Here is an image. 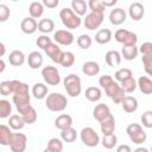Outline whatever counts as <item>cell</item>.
Here are the masks:
<instances>
[{
  "instance_id": "obj_1",
  "label": "cell",
  "mask_w": 152,
  "mask_h": 152,
  "mask_svg": "<svg viewBox=\"0 0 152 152\" xmlns=\"http://www.w3.org/2000/svg\"><path fill=\"white\" fill-rule=\"evenodd\" d=\"M68 100L61 93H51L45 99V106L51 112H62L66 108Z\"/></svg>"
},
{
  "instance_id": "obj_2",
  "label": "cell",
  "mask_w": 152,
  "mask_h": 152,
  "mask_svg": "<svg viewBox=\"0 0 152 152\" xmlns=\"http://www.w3.org/2000/svg\"><path fill=\"white\" fill-rule=\"evenodd\" d=\"M59 18H61L63 25L66 28H70V30H74V28L80 27V25L82 23L81 18L77 14H75L71 8H68V7H64V8L61 10Z\"/></svg>"
},
{
  "instance_id": "obj_3",
  "label": "cell",
  "mask_w": 152,
  "mask_h": 152,
  "mask_svg": "<svg viewBox=\"0 0 152 152\" xmlns=\"http://www.w3.org/2000/svg\"><path fill=\"white\" fill-rule=\"evenodd\" d=\"M63 84L68 95H70L71 97H77L82 91L81 78L75 74H70L65 76V78L63 80Z\"/></svg>"
},
{
  "instance_id": "obj_4",
  "label": "cell",
  "mask_w": 152,
  "mask_h": 152,
  "mask_svg": "<svg viewBox=\"0 0 152 152\" xmlns=\"http://www.w3.org/2000/svg\"><path fill=\"white\" fill-rule=\"evenodd\" d=\"M126 133L132 142L134 144H142L147 139L146 132L142 129V127L139 124H129L126 128Z\"/></svg>"
},
{
  "instance_id": "obj_5",
  "label": "cell",
  "mask_w": 152,
  "mask_h": 152,
  "mask_svg": "<svg viewBox=\"0 0 152 152\" xmlns=\"http://www.w3.org/2000/svg\"><path fill=\"white\" fill-rule=\"evenodd\" d=\"M114 38L118 43L122 44L124 46H131V45H135L138 42V37L134 32H131L125 28H119L115 31L114 33Z\"/></svg>"
},
{
  "instance_id": "obj_6",
  "label": "cell",
  "mask_w": 152,
  "mask_h": 152,
  "mask_svg": "<svg viewBox=\"0 0 152 152\" xmlns=\"http://www.w3.org/2000/svg\"><path fill=\"white\" fill-rule=\"evenodd\" d=\"M80 138H81L82 142L86 146H88V147H95L100 142L99 134L91 127H84V128H82V131L80 132Z\"/></svg>"
},
{
  "instance_id": "obj_7",
  "label": "cell",
  "mask_w": 152,
  "mask_h": 152,
  "mask_svg": "<svg viewBox=\"0 0 152 152\" xmlns=\"http://www.w3.org/2000/svg\"><path fill=\"white\" fill-rule=\"evenodd\" d=\"M30 100H31V97H30V91H28V89L18 91V93L13 94V96H12V101H13V103L15 104L17 110H18L19 113H21L24 109H26L28 106H31V104H30Z\"/></svg>"
},
{
  "instance_id": "obj_8",
  "label": "cell",
  "mask_w": 152,
  "mask_h": 152,
  "mask_svg": "<svg viewBox=\"0 0 152 152\" xmlns=\"http://www.w3.org/2000/svg\"><path fill=\"white\" fill-rule=\"evenodd\" d=\"M104 91H106V95L109 96L112 99V101L116 104L121 103V101L124 100V97L126 96V93L121 89L120 84L115 81H113L107 88H104Z\"/></svg>"
},
{
  "instance_id": "obj_9",
  "label": "cell",
  "mask_w": 152,
  "mask_h": 152,
  "mask_svg": "<svg viewBox=\"0 0 152 152\" xmlns=\"http://www.w3.org/2000/svg\"><path fill=\"white\" fill-rule=\"evenodd\" d=\"M42 76H43L44 82L49 86H58L61 82L59 71L55 66H50V65L44 66L42 70Z\"/></svg>"
},
{
  "instance_id": "obj_10",
  "label": "cell",
  "mask_w": 152,
  "mask_h": 152,
  "mask_svg": "<svg viewBox=\"0 0 152 152\" xmlns=\"http://www.w3.org/2000/svg\"><path fill=\"white\" fill-rule=\"evenodd\" d=\"M27 145V138L24 133H13L10 144L12 152H25Z\"/></svg>"
},
{
  "instance_id": "obj_11",
  "label": "cell",
  "mask_w": 152,
  "mask_h": 152,
  "mask_svg": "<svg viewBox=\"0 0 152 152\" xmlns=\"http://www.w3.org/2000/svg\"><path fill=\"white\" fill-rule=\"evenodd\" d=\"M103 14L101 13H94V12H90L86 15L84 18V21H83V25L88 30H95V28H99L100 25L103 23Z\"/></svg>"
},
{
  "instance_id": "obj_12",
  "label": "cell",
  "mask_w": 152,
  "mask_h": 152,
  "mask_svg": "<svg viewBox=\"0 0 152 152\" xmlns=\"http://www.w3.org/2000/svg\"><path fill=\"white\" fill-rule=\"evenodd\" d=\"M93 116H94V119L97 120L99 122H102V121L109 119V118L113 116V115H112L110 109H109V107H108L107 104H104V103H99V104L95 106V108H94V110H93Z\"/></svg>"
},
{
  "instance_id": "obj_13",
  "label": "cell",
  "mask_w": 152,
  "mask_h": 152,
  "mask_svg": "<svg viewBox=\"0 0 152 152\" xmlns=\"http://www.w3.org/2000/svg\"><path fill=\"white\" fill-rule=\"evenodd\" d=\"M53 39L57 44L70 45L74 43V34L68 30H57L53 34Z\"/></svg>"
},
{
  "instance_id": "obj_14",
  "label": "cell",
  "mask_w": 152,
  "mask_h": 152,
  "mask_svg": "<svg viewBox=\"0 0 152 152\" xmlns=\"http://www.w3.org/2000/svg\"><path fill=\"white\" fill-rule=\"evenodd\" d=\"M45 53L48 55V57H50V59L55 63H58L59 64V61H61V57H62V53L63 51L61 50V48L56 44V43H50L48 45V48L44 50Z\"/></svg>"
},
{
  "instance_id": "obj_15",
  "label": "cell",
  "mask_w": 152,
  "mask_h": 152,
  "mask_svg": "<svg viewBox=\"0 0 152 152\" xmlns=\"http://www.w3.org/2000/svg\"><path fill=\"white\" fill-rule=\"evenodd\" d=\"M126 17H127V14H126L125 10L118 7V8H114V10L110 11V13H109V21H110V24L118 26V25H121L122 23H125Z\"/></svg>"
},
{
  "instance_id": "obj_16",
  "label": "cell",
  "mask_w": 152,
  "mask_h": 152,
  "mask_svg": "<svg viewBox=\"0 0 152 152\" xmlns=\"http://www.w3.org/2000/svg\"><path fill=\"white\" fill-rule=\"evenodd\" d=\"M20 28L24 33L32 34L38 30V23L36 21V19H33L31 17H26L23 19V21L20 24Z\"/></svg>"
},
{
  "instance_id": "obj_17",
  "label": "cell",
  "mask_w": 152,
  "mask_h": 152,
  "mask_svg": "<svg viewBox=\"0 0 152 152\" xmlns=\"http://www.w3.org/2000/svg\"><path fill=\"white\" fill-rule=\"evenodd\" d=\"M128 14L133 20L139 21L145 14V7L140 2H133L128 8Z\"/></svg>"
},
{
  "instance_id": "obj_18",
  "label": "cell",
  "mask_w": 152,
  "mask_h": 152,
  "mask_svg": "<svg viewBox=\"0 0 152 152\" xmlns=\"http://www.w3.org/2000/svg\"><path fill=\"white\" fill-rule=\"evenodd\" d=\"M120 104L126 113H134L138 109V100L133 96H125Z\"/></svg>"
},
{
  "instance_id": "obj_19",
  "label": "cell",
  "mask_w": 152,
  "mask_h": 152,
  "mask_svg": "<svg viewBox=\"0 0 152 152\" xmlns=\"http://www.w3.org/2000/svg\"><path fill=\"white\" fill-rule=\"evenodd\" d=\"M43 56L38 51H32L27 57V64L31 69H38L43 64Z\"/></svg>"
},
{
  "instance_id": "obj_20",
  "label": "cell",
  "mask_w": 152,
  "mask_h": 152,
  "mask_svg": "<svg viewBox=\"0 0 152 152\" xmlns=\"http://www.w3.org/2000/svg\"><path fill=\"white\" fill-rule=\"evenodd\" d=\"M82 72L87 76H96L100 72V65L94 61H88L82 65Z\"/></svg>"
},
{
  "instance_id": "obj_21",
  "label": "cell",
  "mask_w": 152,
  "mask_h": 152,
  "mask_svg": "<svg viewBox=\"0 0 152 152\" xmlns=\"http://www.w3.org/2000/svg\"><path fill=\"white\" fill-rule=\"evenodd\" d=\"M137 87H139L140 91L145 95H150L152 93V81L147 76H140L137 82Z\"/></svg>"
},
{
  "instance_id": "obj_22",
  "label": "cell",
  "mask_w": 152,
  "mask_h": 152,
  "mask_svg": "<svg viewBox=\"0 0 152 152\" xmlns=\"http://www.w3.org/2000/svg\"><path fill=\"white\" fill-rule=\"evenodd\" d=\"M19 115L23 118L25 124L31 125L37 121V112L32 106H28L26 109H24L21 113H19Z\"/></svg>"
},
{
  "instance_id": "obj_23",
  "label": "cell",
  "mask_w": 152,
  "mask_h": 152,
  "mask_svg": "<svg viewBox=\"0 0 152 152\" xmlns=\"http://www.w3.org/2000/svg\"><path fill=\"white\" fill-rule=\"evenodd\" d=\"M12 131L6 125H0V145L2 146H10L12 140Z\"/></svg>"
},
{
  "instance_id": "obj_24",
  "label": "cell",
  "mask_w": 152,
  "mask_h": 152,
  "mask_svg": "<svg viewBox=\"0 0 152 152\" xmlns=\"http://www.w3.org/2000/svg\"><path fill=\"white\" fill-rule=\"evenodd\" d=\"M8 61L11 63V65L20 66V65H23L25 63V55L20 50H13L8 56Z\"/></svg>"
},
{
  "instance_id": "obj_25",
  "label": "cell",
  "mask_w": 152,
  "mask_h": 152,
  "mask_svg": "<svg viewBox=\"0 0 152 152\" xmlns=\"http://www.w3.org/2000/svg\"><path fill=\"white\" fill-rule=\"evenodd\" d=\"M104 59L109 66H118L121 63V55L116 50H109V51H107Z\"/></svg>"
},
{
  "instance_id": "obj_26",
  "label": "cell",
  "mask_w": 152,
  "mask_h": 152,
  "mask_svg": "<svg viewBox=\"0 0 152 152\" xmlns=\"http://www.w3.org/2000/svg\"><path fill=\"white\" fill-rule=\"evenodd\" d=\"M71 125H72V118L70 115H68V114H62V115L57 116L56 120H55L56 128H58L61 131L71 127Z\"/></svg>"
},
{
  "instance_id": "obj_27",
  "label": "cell",
  "mask_w": 152,
  "mask_h": 152,
  "mask_svg": "<svg viewBox=\"0 0 152 152\" xmlns=\"http://www.w3.org/2000/svg\"><path fill=\"white\" fill-rule=\"evenodd\" d=\"M71 10L75 14L81 17V15L86 14V12L88 10V5L84 0H72L71 1Z\"/></svg>"
},
{
  "instance_id": "obj_28",
  "label": "cell",
  "mask_w": 152,
  "mask_h": 152,
  "mask_svg": "<svg viewBox=\"0 0 152 152\" xmlns=\"http://www.w3.org/2000/svg\"><path fill=\"white\" fill-rule=\"evenodd\" d=\"M28 13H30V17L33 18V19H37V18H40L44 13V6L42 2H38V1H33L30 4V7H28Z\"/></svg>"
},
{
  "instance_id": "obj_29",
  "label": "cell",
  "mask_w": 152,
  "mask_h": 152,
  "mask_svg": "<svg viewBox=\"0 0 152 152\" xmlns=\"http://www.w3.org/2000/svg\"><path fill=\"white\" fill-rule=\"evenodd\" d=\"M112 36H113V33L109 28H102V30L97 31V33L95 34V42L97 44H107L110 42Z\"/></svg>"
},
{
  "instance_id": "obj_30",
  "label": "cell",
  "mask_w": 152,
  "mask_h": 152,
  "mask_svg": "<svg viewBox=\"0 0 152 152\" xmlns=\"http://www.w3.org/2000/svg\"><path fill=\"white\" fill-rule=\"evenodd\" d=\"M138 48L137 45H131V46H122L121 49V58L124 57L126 61H133L138 56Z\"/></svg>"
},
{
  "instance_id": "obj_31",
  "label": "cell",
  "mask_w": 152,
  "mask_h": 152,
  "mask_svg": "<svg viewBox=\"0 0 152 152\" xmlns=\"http://www.w3.org/2000/svg\"><path fill=\"white\" fill-rule=\"evenodd\" d=\"M86 97L90 102H97L102 97V91L97 87H89L86 89Z\"/></svg>"
},
{
  "instance_id": "obj_32",
  "label": "cell",
  "mask_w": 152,
  "mask_h": 152,
  "mask_svg": "<svg viewBox=\"0 0 152 152\" xmlns=\"http://www.w3.org/2000/svg\"><path fill=\"white\" fill-rule=\"evenodd\" d=\"M100 128H101V132L103 133V135L114 133V131H115V119H114V116H110L109 119L100 122Z\"/></svg>"
},
{
  "instance_id": "obj_33",
  "label": "cell",
  "mask_w": 152,
  "mask_h": 152,
  "mask_svg": "<svg viewBox=\"0 0 152 152\" xmlns=\"http://www.w3.org/2000/svg\"><path fill=\"white\" fill-rule=\"evenodd\" d=\"M53 28H55V23L52 19L44 18V19H40L38 23V30L42 33H50L53 31Z\"/></svg>"
},
{
  "instance_id": "obj_34",
  "label": "cell",
  "mask_w": 152,
  "mask_h": 152,
  "mask_svg": "<svg viewBox=\"0 0 152 152\" xmlns=\"http://www.w3.org/2000/svg\"><path fill=\"white\" fill-rule=\"evenodd\" d=\"M32 95L37 100H42L48 95V87L44 83H36L32 87Z\"/></svg>"
},
{
  "instance_id": "obj_35",
  "label": "cell",
  "mask_w": 152,
  "mask_h": 152,
  "mask_svg": "<svg viewBox=\"0 0 152 152\" xmlns=\"http://www.w3.org/2000/svg\"><path fill=\"white\" fill-rule=\"evenodd\" d=\"M25 126V122L23 120V118L18 114H13L8 118V127L12 128V129H15V131H19L21 128H24Z\"/></svg>"
},
{
  "instance_id": "obj_36",
  "label": "cell",
  "mask_w": 152,
  "mask_h": 152,
  "mask_svg": "<svg viewBox=\"0 0 152 152\" xmlns=\"http://www.w3.org/2000/svg\"><path fill=\"white\" fill-rule=\"evenodd\" d=\"M61 138L63 141L65 142H72L76 140L77 138V132L76 129H74L72 127H69V128H65L63 131H61Z\"/></svg>"
},
{
  "instance_id": "obj_37",
  "label": "cell",
  "mask_w": 152,
  "mask_h": 152,
  "mask_svg": "<svg viewBox=\"0 0 152 152\" xmlns=\"http://www.w3.org/2000/svg\"><path fill=\"white\" fill-rule=\"evenodd\" d=\"M75 63V55L70 51H64L62 53V57H61V61H59V64L64 68H69L71 66L72 64Z\"/></svg>"
},
{
  "instance_id": "obj_38",
  "label": "cell",
  "mask_w": 152,
  "mask_h": 152,
  "mask_svg": "<svg viewBox=\"0 0 152 152\" xmlns=\"http://www.w3.org/2000/svg\"><path fill=\"white\" fill-rule=\"evenodd\" d=\"M118 142V138L114 133H110V134H104L103 138H102V146L107 150H110L113 148Z\"/></svg>"
},
{
  "instance_id": "obj_39",
  "label": "cell",
  "mask_w": 152,
  "mask_h": 152,
  "mask_svg": "<svg viewBox=\"0 0 152 152\" xmlns=\"http://www.w3.org/2000/svg\"><path fill=\"white\" fill-rule=\"evenodd\" d=\"M12 114V106L7 100H0V119L10 118Z\"/></svg>"
},
{
  "instance_id": "obj_40",
  "label": "cell",
  "mask_w": 152,
  "mask_h": 152,
  "mask_svg": "<svg viewBox=\"0 0 152 152\" xmlns=\"http://www.w3.org/2000/svg\"><path fill=\"white\" fill-rule=\"evenodd\" d=\"M120 87H121V89H122L125 93H133V91L137 89V81H135V80L133 78V76H132V77H129V78L122 81L121 84H120Z\"/></svg>"
},
{
  "instance_id": "obj_41",
  "label": "cell",
  "mask_w": 152,
  "mask_h": 152,
  "mask_svg": "<svg viewBox=\"0 0 152 152\" xmlns=\"http://www.w3.org/2000/svg\"><path fill=\"white\" fill-rule=\"evenodd\" d=\"M132 76H133L132 70L128 69V68H121V69H119V70L114 74V78H115L118 82H122V81H125V80H127V78H129V77H132Z\"/></svg>"
},
{
  "instance_id": "obj_42",
  "label": "cell",
  "mask_w": 152,
  "mask_h": 152,
  "mask_svg": "<svg viewBox=\"0 0 152 152\" xmlns=\"http://www.w3.org/2000/svg\"><path fill=\"white\" fill-rule=\"evenodd\" d=\"M91 43H93V40L89 34H81L77 38V45L81 49H89L91 46Z\"/></svg>"
},
{
  "instance_id": "obj_43",
  "label": "cell",
  "mask_w": 152,
  "mask_h": 152,
  "mask_svg": "<svg viewBox=\"0 0 152 152\" xmlns=\"http://www.w3.org/2000/svg\"><path fill=\"white\" fill-rule=\"evenodd\" d=\"M87 5L91 10V12H94V13H101V14L104 13L106 8L102 6L101 1H99V0H89V2Z\"/></svg>"
},
{
  "instance_id": "obj_44",
  "label": "cell",
  "mask_w": 152,
  "mask_h": 152,
  "mask_svg": "<svg viewBox=\"0 0 152 152\" xmlns=\"http://www.w3.org/2000/svg\"><path fill=\"white\" fill-rule=\"evenodd\" d=\"M46 147L50 148V150H52V151H55V152H62V150H63V142L59 139H57V138H51L49 140Z\"/></svg>"
},
{
  "instance_id": "obj_45",
  "label": "cell",
  "mask_w": 152,
  "mask_h": 152,
  "mask_svg": "<svg viewBox=\"0 0 152 152\" xmlns=\"http://www.w3.org/2000/svg\"><path fill=\"white\" fill-rule=\"evenodd\" d=\"M50 43H52V42H51V38H50L49 36H46V34H42V36H39V37L37 38V40H36L37 46L40 48V49H43V50H45Z\"/></svg>"
},
{
  "instance_id": "obj_46",
  "label": "cell",
  "mask_w": 152,
  "mask_h": 152,
  "mask_svg": "<svg viewBox=\"0 0 152 152\" xmlns=\"http://www.w3.org/2000/svg\"><path fill=\"white\" fill-rule=\"evenodd\" d=\"M140 119H141L142 126H145L146 128H151L152 127V110L144 112Z\"/></svg>"
},
{
  "instance_id": "obj_47",
  "label": "cell",
  "mask_w": 152,
  "mask_h": 152,
  "mask_svg": "<svg viewBox=\"0 0 152 152\" xmlns=\"http://www.w3.org/2000/svg\"><path fill=\"white\" fill-rule=\"evenodd\" d=\"M0 94L4 96H8L12 94V82L11 81H2L0 83Z\"/></svg>"
},
{
  "instance_id": "obj_48",
  "label": "cell",
  "mask_w": 152,
  "mask_h": 152,
  "mask_svg": "<svg viewBox=\"0 0 152 152\" xmlns=\"http://www.w3.org/2000/svg\"><path fill=\"white\" fill-rule=\"evenodd\" d=\"M142 64H144V69H145L146 74L152 75V55H144Z\"/></svg>"
},
{
  "instance_id": "obj_49",
  "label": "cell",
  "mask_w": 152,
  "mask_h": 152,
  "mask_svg": "<svg viewBox=\"0 0 152 152\" xmlns=\"http://www.w3.org/2000/svg\"><path fill=\"white\" fill-rule=\"evenodd\" d=\"M10 14H11L10 7L5 4H0V23L6 21L10 18Z\"/></svg>"
},
{
  "instance_id": "obj_50",
  "label": "cell",
  "mask_w": 152,
  "mask_h": 152,
  "mask_svg": "<svg viewBox=\"0 0 152 152\" xmlns=\"http://www.w3.org/2000/svg\"><path fill=\"white\" fill-rule=\"evenodd\" d=\"M138 51H140L144 55H152V43L150 42H145L141 44V46L138 49Z\"/></svg>"
},
{
  "instance_id": "obj_51",
  "label": "cell",
  "mask_w": 152,
  "mask_h": 152,
  "mask_svg": "<svg viewBox=\"0 0 152 152\" xmlns=\"http://www.w3.org/2000/svg\"><path fill=\"white\" fill-rule=\"evenodd\" d=\"M114 80H113V77L112 76H109V75H103V76H101L100 78H99V83H100V86L104 89V88H107L112 82H113Z\"/></svg>"
},
{
  "instance_id": "obj_52",
  "label": "cell",
  "mask_w": 152,
  "mask_h": 152,
  "mask_svg": "<svg viewBox=\"0 0 152 152\" xmlns=\"http://www.w3.org/2000/svg\"><path fill=\"white\" fill-rule=\"evenodd\" d=\"M42 4H43V6H46L49 8H55V7L58 6L59 1L58 0H43Z\"/></svg>"
},
{
  "instance_id": "obj_53",
  "label": "cell",
  "mask_w": 152,
  "mask_h": 152,
  "mask_svg": "<svg viewBox=\"0 0 152 152\" xmlns=\"http://www.w3.org/2000/svg\"><path fill=\"white\" fill-rule=\"evenodd\" d=\"M116 152H132V150H131V147H129L128 145H126V144H122V145L118 146V148H116Z\"/></svg>"
},
{
  "instance_id": "obj_54",
  "label": "cell",
  "mask_w": 152,
  "mask_h": 152,
  "mask_svg": "<svg viewBox=\"0 0 152 152\" xmlns=\"http://www.w3.org/2000/svg\"><path fill=\"white\" fill-rule=\"evenodd\" d=\"M118 2V0H110V1H101V4H102V6L106 8V7H112V6H114L115 4Z\"/></svg>"
},
{
  "instance_id": "obj_55",
  "label": "cell",
  "mask_w": 152,
  "mask_h": 152,
  "mask_svg": "<svg viewBox=\"0 0 152 152\" xmlns=\"http://www.w3.org/2000/svg\"><path fill=\"white\" fill-rule=\"evenodd\" d=\"M5 53H6V48H5V45L0 42V58H1Z\"/></svg>"
},
{
  "instance_id": "obj_56",
  "label": "cell",
  "mask_w": 152,
  "mask_h": 152,
  "mask_svg": "<svg viewBox=\"0 0 152 152\" xmlns=\"http://www.w3.org/2000/svg\"><path fill=\"white\" fill-rule=\"evenodd\" d=\"M5 68H6V64H5L4 59H1V58H0V74L5 70Z\"/></svg>"
},
{
  "instance_id": "obj_57",
  "label": "cell",
  "mask_w": 152,
  "mask_h": 152,
  "mask_svg": "<svg viewBox=\"0 0 152 152\" xmlns=\"http://www.w3.org/2000/svg\"><path fill=\"white\" fill-rule=\"evenodd\" d=\"M133 152H148V150H147L146 147H138V148H135Z\"/></svg>"
},
{
  "instance_id": "obj_58",
  "label": "cell",
  "mask_w": 152,
  "mask_h": 152,
  "mask_svg": "<svg viewBox=\"0 0 152 152\" xmlns=\"http://www.w3.org/2000/svg\"><path fill=\"white\" fill-rule=\"evenodd\" d=\"M43 152H55V151H52V150H50V148H48V147H46V148H45Z\"/></svg>"
}]
</instances>
